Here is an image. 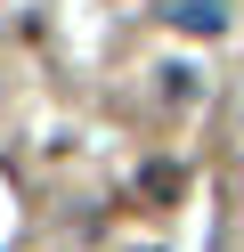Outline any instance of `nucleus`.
<instances>
[{
  "label": "nucleus",
  "mask_w": 244,
  "mask_h": 252,
  "mask_svg": "<svg viewBox=\"0 0 244 252\" xmlns=\"http://www.w3.org/2000/svg\"><path fill=\"white\" fill-rule=\"evenodd\" d=\"M163 98H179V106H187V98H195V73H187V65H171V73H163Z\"/></svg>",
  "instance_id": "obj_3"
},
{
  "label": "nucleus",
  "mask_w": 244,
  "mask_h": 252,
  "mask_svg": "<svg viewBox=\"0 0 244 252\" xmlns=\"http://www.w3.org/2000/svg\"><path fill=\"white\" fill-rule=\"evenodd\" d=\"M163 17L179 33H195V41H220L228 33V0H163Z\"/></svg>",
  "instance_id": "obj_1"
},
{
  "label": "nucleus",
  "mask_w": 244,
  "mask_h": 252,
  "mask_svg": "<svg viewBox=\"0 0 244 252\" xmlns=\"http://www.w3.org/2000/svg\"><path fill=\"white\" fill-rule=\"evenodd\" d=\"M139 187H146V195H179V163H146Z\"/></svg>",
  "instance_id": "obj_2"
}]
</instances>
